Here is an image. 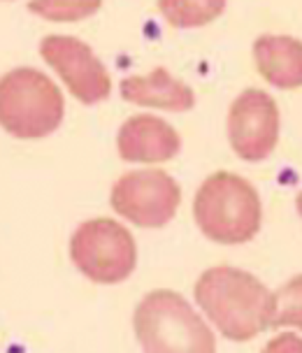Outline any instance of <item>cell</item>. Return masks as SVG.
I'll use <instances>...</instances> for the list:
<instances>
[{
    "instance_id": "1",
    "label": "cell",
    "mask_w": 302,
    "mask_h": 353,
    "mask_svg": "<svg viewBox=\"0 0 302 353\" xmlns=\"http://www.w3.org/2000/svg\"><path fill=\"white\" fill-rule=\"evenodd\" d=\"M196 302L230 342H249L270 327L274 293L247 270L219 265L200 274Z\"/></svg>"
},
{
    "instance_id": "2",
    "label": "cell",
    "mask_w": 302,
    "mask_h": 353,
    "mask_svg": "<svg viewBox=\"0 0 302 353\" xmlns=\"http://www.w3.org/2000/svg\"><path fill=\"white\" fill-rule=\"evenodd\" d=\"M193 216L200 232L212 242L244 244L261 230V195L240 174L214 172L198 188Z\"/></svg>"
},
{
    "instance_id": "3",
    "label": "cell",
    "mask_w": 302,
    "mask_h": 353,
    "mask_svg": "<svg viewBox=\"0 0 302 353\" xmlns=\"http://www.w3.org/2000/svg\"><path fill=\"white\" fill-rule=\"evenodd\" d=\"M133 325L144 353H217L212 327L174 291L163 288L144 295Z\"/></svg>"
},
{
    "instance_id": "4",
    "label": "cell",
    "mask_w": 302,
    "mask_h": 353,
    "mask_svg": "<svg viewBox=\"0 0 302 353\" xmlns=\"http://www.w3.org/2000/svg\"><path fill=\"white\" fill-rule=\"evenodd\" d=\"M66 114L61 88L35 68H14L0 77V125L19 140H42Z\"/></svg>"
},
{
    "instance_id": "5",
    "label": "cell",
    "mask_w": 302,
    "mask_h": 353,
    "mask_svg": "<svg viewBox=\"0 0 302 353\" xmlns=\"http://www.w3.org/2000/svg\"><path fill=\"white\" fill-rule=\"evenodd\" d=\"M70 258L86 279L121 283L137 263L135 237L114 219L84 221L70 237Z\"/></svg>"
},
{
    "instance_id": "6",
    "label": "cell",
    "mask_w": 302,
    "mask_h": 353,
    "mask_svg": "<svg viewBox=\"0 0 302 353\" xmlns=\"http://www.w3.org/2000/svg\"><path fill=\"white\" fill-rule=\"evenodd\" d=\"M112 210L140 228H163L177 214L181 188L163 170H135L112 186Z\"/></svg>"
},
{
    "instance_id": "7",
    "label": "cell",
    "mask_w": 302,
    "mask_h": 353,
    "mask_svg": "<svg viewBox=\"0 0 302 353\" xmlns=\"http://www.w3.org/2000/svg\"><path fill=\"white\" fill-rule=\"evenodd\" d=\"M40 54L79 103L96 105L107 100L112 93V79L107 68L93 54L89 44L79 37L47 35L40 42Z\"/></svg>"
},
{
    "instance_id": "8",
    "label": "cell",
    "mask_w": 302,
    "mask_h": 353,
    "mask_svg": "<svg viewBox=\"0 0 302 353\" xmlns=\"http://www.w3.org/2000/svg\"><path fill=\"white\" fill-rule=\"evenodd\" d=\"M228 140L242 161H265L279 142V107L270 93L247 88L228 110Z\"/></svg>"
},
{
    "instance_id": "9",
    "label": "cell",
    "mask_w": 302,
    "mask_h": 353,
    "mask_svg": "<svg viewBox=\"0 0 302 353\" xmlns=\"http://www.w3.org/2000/svg\"><path fill=\"white\" fill-rule=\"evenodd\" d=\"M119 156L128 163L172 161L181 149L179 132L161 117L135 114L125 119L117 135Z\"/></svg>"
},
{
    "instance_id": "10",
    "label": "cell",
    "mask_w": 302,
    "mask_h": 353,
    "mask_svg": "<svg viewBox=\"0 0 302 353\" xmlns=\"http://www.w3.org/2000/svg\"><path fill=\"white\" fill-rule=\"evenodd\" d=\"M121 98L133 105L156 107L165 112H188L196 105V93L181 79L172 77L165 68L149 74H135L121 81Z\"/></svg>"
},
{
    "instance_id": "11",
    "label": "cell",
    "mask_w": 302,
    "mask_h": 353,
    "mask_svg": "<svg viewBox=\"0 0 302 353\" xmlns=\"http://www.w3.org/2000/svg\"><path fill=\"white\" fill-rule=\"evenodd\" d=\"M258 72L276 88L302 86V40L291 35H261L254 42Z\"/></svg>"
},
{
    "instance_id": "12",
    "label": "cell",
    "mask_w": 302,
    "mask_h": 353,
    "mask_svg": "<svg viewBox=\"0 0 302 353\" xmlns=\"http://www.w3.org/2000/svg\"><path fill=\"white\" fill-rule=\"evenodd\" d=\"M228 0H159V12L174 28H200L223 14Z\"/></svg>"
},
{
    "instance_id": "13",
    "label": "cell",
    "mask_w": 302,
    "mask_h": 353,
    "mask_svg": "<svg viewBox=\"0 0 302 353\" xmlns=\"http://www.w3.org/2000/svg\"><path fill=\"white\" fill-rule=\"evenodd\" d=\"M103 0H30L28 10L47 21H81L100 10Z\"/></svg>"
},
{
    "instance_id": "14",
    "label": "cell",
    "mask_w": 302,
    "mask_h": 353,
    "mask_svg": "<svg viewBox=\"0 0 302 353\" xmlns=\"http://www.w3.org/2000/svg\"><path fill=\"white\" fill-rule=\"evenodd\" d=\"M279 325H295L302 330V274L288 279L274 293V312L270 327Z\"/></svg>"
},
{
    "instance_id": "15",
    "label": "cell",
    "mask_w": 302,
    "mask_h": 353,
    "mask_svg": "<svg viewBox=\"0 0 302 353\" xmlns=\"http://www.w3.org/2000/svg\"><path fill=\"white\" fill-rule=\"evenodd\" d=\"M263 353H302V339L295 332H281L270 339Z\"/></svg>"
},
{
    "instance_id": "16",
    "label": "cell",
    "mask_w": 302,
    "mask_h": 353,
    "mask_svg": "<svg viewBox=\"0 0 302 353\" xmlns=\"http://www.w3.org/2000/svg\"><path fill=\"white\" fill-rule=\"evenodd\" d=\"M295 207H298V214L302 216V193L298 195V200H295Z\"/></svg>"
}]
</instances>
